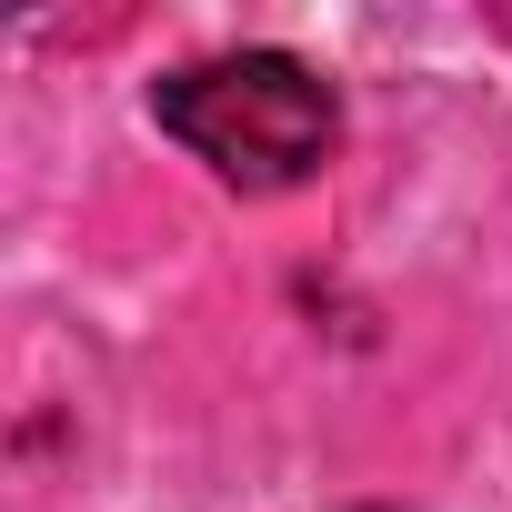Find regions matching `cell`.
<instances>
[{
  "label": "cell",
  "instance_id": "cell-1",
  "mask_svg": "<svg viewBox=\"0 0 512 512\" xmlns=\"http://www.w3.org/2000/svg\"><path fill=\"white\" fill-rule=\"evenodd\" d=\"M151 121L211 161V181L231 191H292L332 161L342 141V101L312 61L292 51H221V61H191L171 81H151Z\"/></svg>",
  "mask_w": 512,
  "mask_h": 512
}]
</instances>
